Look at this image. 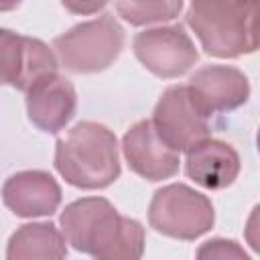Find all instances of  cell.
Wrapping results in <instances>:
<instances>
[{
  "label": "cell",
  "instance_id": "6da1fadb",
  "mask_svg": "<svg viewBox=\"0 0 260 260\" xmlns=\"http://www.w3.org/2000/svg\"><path fill=\"white\" fill-rule=\"evenodd\" d=\"M59 223L67 244L93 260H140L144 254L142 223L120 215L104 197L71 201L61 211Z\"/></svg>",
  "mask_w": 260,
  "mask_h": 260
},
{
  "label": "cell",
  "instance_id": "7a4b0ae2",
  "mask_svg": "<svg viewBox=\"0 0 260 260\" xmlns=\"http://www.w3.org/2000/svg\"><path fill=\"white\" fill-rule=\"evenodd\" d=\"M55 169L73 187H110L120 177L116 134L98 122L75 124L55 144Z\"/></svg>",
  "mask_w": 260,
  "mask_h": 260
},
{
  "label": "cell",
  "instance_id": "3957f363",
  "mask_svg": "<svg viewBox=\"0 0 260 260\" xmlns=\"http://www.w3.org/2000/svg\"><path fill=\"white\" fill-rule=\"evenodd\" d=\"M256 10V2H191L185 22L207 55L236 59L258 49Z\"/></svg>",
  "mask_w": 260,
  "mask_h": 260
},
{
  "label": "cell",
  "instance_id": "277c9868",
  "mask_svg": "<svg viewBox=\"0 0 260 260\" xmlns=\"http://www.w3.org/2000/svg\"><path fill=\"white\" fill-rule=\"evenodd\" d=\"M124 28L108 12L79 22L53 41L59 63L69 73H98L108 69L124 49Z\"/></svg>",
  "mask_w": 260,
  "mask_h": 260
},
{
  "label": "cell",
  "instance_id": "5b68a950",
  "mask_svg": "<svg viewBox=\"0 0 260 260\" xmlns=\"http://www.w3.org/2000/svg\"><path fill=\"white\" fill-rule=\"evenodd\" d=\"M215 211L207 195L185 183H171L154 191L148 205V223L175 240H197L213 228Z\"/></svg>",
  "mask_w": 260,
  "mask_h": 260
},
{
  "label": "cell",
  "instance_id": "8992f818",
  "mask_svg": "<svg viewBox=\"0 0 260 260\" xmlns=\"http://www.w3.org/2000/svg\"><path fill=\"white\" fill-rule=\"evenodd\" d=\"M150 122L156 136L175 152L189 150L211 134L207 118L195 108L185 85H173L158 98Z\"/></svg>",
  "mask_w": 260,
  "mask_h": 260
},
{
  "label": "cell",
  "instance_id": "52a82bcc",
  "mask_svg": "<svg viewBox=\"0 0 260 260\" xmlns=\"http://www.w3.org/2000/svg\"><path fill=\"white\" fill-rule=\"evenodd\" d=\"M136 59L156 77L175 79L185 75L199 59V53L181 24L146 28L132 43Z\"/></svg>",
  "mask_w": 260,
  "mask_h": 260
},
{
  "label": "cell",
  "instance_id": "ba28073f",
  "mask_svg": "<svg viewBox=\"0 0 260 260\" xmlns=\"http://www.w3.org/2000/svg\"><path fill=\"white\" fill-rule=\"evenodd\" d=\"M57 73V57L39 39L0 28V85L28 91L37 81Z\"/></svg>",
  "mask_w": 260,
  "mask_h": 260
},
{
  "label": "cell",
  "instance_id": "9c48e42d",
  "mask_svg": "<svg viewBox=\"0 0 260 260\" xmlns=\"http://www.w3.org/2000/svg\"><path fill=\"white\" fill-rule=\"evenodd\" d=\"M195 108L209 118L211 114L232 112L250 98V81L244 71L230 65H205L189 77L185 85Z\"/></svg>",
  "mask_w": 260,
  "mask_h": 260
},
{
  "label": "cell",
  "instance_id": "30bf717a",
  "mask_svg": "<svg viewBox=\"0 0 260 260\" xmlns=\"http://www.w3.org/2000/svg\"><path fill=\"white\" fill-rule=\"evenodd\" d=\"M122 152L128 167L146 181H162L179 173V152L156 136L150 120H140L126 130Z\"/></svg>",
  "mask_w": 260,
  "mask_h": 260
},
{
  "label": "cell",
  "instance_id": "8fae6325",
  "mask_svg": "<svg viewBox=\"0 0 260 260\" xmlns=\"http://www.w3.org/2000/svg\"><path fill=\"white\" fill-rule=\"evenodd\" d=\"M77 110V93L69 79L59 73L47 75L26 91L28 120L43 132L57 134Z\"/></svg>",
  "mask_w": 260,
  "mask_h": 260
},
{
  "label": "cell",
  "instance_id": "7c38bea8",
  "mask_svg": "<svg viewBox=\"0 0 260 260\" xmlns=\"http://www.w3.org/2000/svg\"><path fill=\"white\" fill-rule=\"evenodd\" d=\"M61 187L47 171H20L2 187L4 205L18 217L53 215L61 203Z\"/></svg>",
  "mask_w": 260,
  "mask_h": 260
},
{
  "label": "cell",
  "instance_id": "4fadbf2b",
  "mask_svg": "<svg viewBox=\"0 0 260 260\" xmlns=\"http://www.w3.org/2000/svg\"><path fill=\"white\" fill-rule=\"evenodd\" d=\"M185 173L199 187L219 191L238 179L240 154L228 142L207 138L187 150Z\"/></svg>",
  "mask_w": 260,
  "mask_h": 260
},
{
  "label": "cell",
  "instance_id": "5bb4252c",
  "mask_svg": "<svg viewBox=\"0 0 260 260\" xmlns=\"http://www.w3.org/2000/svg\"><path fill=\"white\" fill-rule=\"evenodd\" d=\"M63 234L51 221L20 225L6 244V260H65Z\"/></svg>",
  "mask_w": 260,
  "mask_h": 260
},
{
  "label": "cell",
  "instance_id": "9a60e30c",
  "mask_svg": "<svg viewBox=\"0 0 260 260\" xmlns=\"http://www.w3.org/2000/svg\"><path fill=\"white\" fill-rule=\"evenodd\" d=\"M116 10L132 26H142L177 18L183 10V2H116Z\"/></svg>",
  "mask_w": 260,
  "mask_h": 260
},
{
  "label": "cell",
  "instance_id": "2e32d148",
  "mask_svg": "<svg viewBox=\"0 0 260 260\" xmlns=\"http://www.w3.org/2000/svg\"><path fill=\"white\" fill-rule=\"evenodd\" d=\"M195 260H252V258L236 240L213 238L197 248Z\"/></svg>",
  "mask_w": 260,
  "mask_h": 260
},
{
  "label": "cell",
  "instance_id": "e0dca14e",
  "mask_svg": "<svg viewBox=\"0 0 260 260\" xmlns=\"http://www.w3.org/2000/svg\"><path fill=\"white\" fill-rule=\"evenodd\" d=\"M63 6L67 8V10H73V12H91V10H102L106 4L104 2H98V4H81V6H77V4H69V2H63Z\"/></svg>",
  "mask_w": 260,
  "mask_h": 260
}]
</instances>
